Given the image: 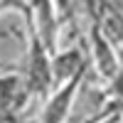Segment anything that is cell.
Returning <instances> with one entry per match:
<instances>
[{"mask_svg":"<svg viewBox=\"0 0 123 123\" xmlns=\"http://www.w3.org/2000/svg\"><path fill=\"white\" fill-rule=\"evenodd\" d=\"M3 35H5V32H0V39H3ZM10 69H15V67H7V64L0 62V74H5V71H10Z\"/></svg>","mask_w":123,"mask_h":123,"instance_id":"obj_8","label":"cell"},{"mask_svg":"<svg viewBox=\"0 0 123 123\" xmlns=\"http://www.w3.org/2000/svg\"><path fill=\"white\" fill-rule=\"evenodd\" d=\"M91 57H94V64L96 69L101 71V76L106 79H116L121 74V62L116 57V44L111 42V39L98 30L96 22H91Z\"/></svg>","mask_w":123,"mask_h":123,"instance_id":"obj_4","label":"cell"},{"mask_svg":"<svg viewBox=\"0 0 123 123\" xmlns=\"http://www.w3.org/2000/svg\"><path fill=\"white\" fill-rule=\"evenodd\" d=\"M52 3H54L57 15H59V22H64V20H74V10H76L79 0H52Z\"/></svg>","mask_w":123,"mask_h":123,"instance_id":"obj_6","label":"cell"},{"mask_svg":"<svg viewBox=\"0 0 123 123\" xmlns=\"http://www.w3.org/2000/svg\"><path fill=\"white\" fill-rule=\"evenodd\" d=\"M101 123H123V118L116 113V116H111V118H106V121H101Z\"/></svg>","mask_w":123,"mask_h":123,"instance_id":"obj_7","label":"cell"},{"mask_svg":"<svg viewBox=\"0 0 123 123\" xmlns=\"http://www.w3.org/2000/svg\"><path fill=\"white\" fill-rule=\"evenodd\" d=\"M27 32H30V47H27V54H25V62H22V69L20 71H22L32 96H47L54 86L52 52L47 49V44L42 42V37L37 35V30L32 27L30 20H27Z\"/></svg>","mask_w":123,"mask_h":123,"instance_id":"obj_1","label":"cell"},{"mask_svg":"<svg viewBox=\"0 0 123 123\" xmlns=\"http://www.w3.org/2000/svg\"><path fill=\"white\" fill-rule=\"evenodd\" d=\"M84 76H86V71L57 86V91L49 96V101L42 108V123H67L71 104H74V96H76V91H79Z\"/></svg>","mask_w":123,"mask_h":123,"instance_id":"obj_3","label":"cell"},{"mask_svg":"<svg viewBox=\"0 0 123 123\" xmlns=\"http://www.w3.org/2000/svg\"><path fill=\"white\" fill-rule=\"evenodd\" d=\"M30 96H32V91H30L20 69H10L5 74H0V111L20 116Z\"/></svg>","mask_w":123,"mask_h":123,"instance_id":"obj_2","label":"cell"},{"mask_svg":"<svg viewBox=\"0 0 123 123\" xmlns=\"http://www.w3.org/2000/svg\"><path fill=\"white\" fill-rule=\"evenodd\" d=\"M86 71V59L84 52L79 47H67V49H57L52 54V76H54V86L64 84V81L74 79Z\"/></svg>","mask_w":123,"mask_h":123,"instance_id":"obj_5","label":"cell"}]
</instances>
